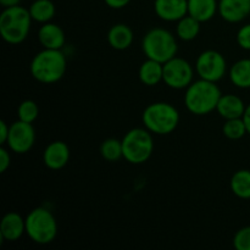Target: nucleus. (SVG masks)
<instances>
[{
	"label": "nucleus",
	"instance_id": "obj_2",
	"mask_svg": "<svg viewBox=\"0 0 250 250\" xmlns=\"http://www.w3.org/2000/svg\"><path fill=\"white\" fill-rule=\"evenodd\" d=\"M67 68V61L61 50L56 49H44L36 54L32 59L31 70L34 80L44 84H51L63 77Z\"/></svg>",
	"mask_w": 250,
	"mask_h": 250
},
{
	"label": "nucleus",
	"instance_id": "obj_27",
	"mask_svg": "<svg viewBox=\"0 0 250 250\" xmlns=\"http://www.w3.org/2000/svg\"><path fill=\"white\" fill-rule=\"evenodd\" d=\"M233 246L237 250H250V226L243 227L236 233Z\"/></svg>",
	"mask_w": 250,
	"mask_h": 250
},
{
	"label": "nucleus",
	"instance_id": "obj_14",
	"mask_svg": "<svg viewBox=\"0 0 250 250\" xmlns=\"http://www.w3.org/2000/svg\"><path fill=\"white\" fill-rule=\"evenodd\" d=\"M26 233V220L17 212L5 215L0 224V236L7 242L19 241Z\"/></svg>",
	"mask_w": 250,
	"mask_h": 250
},
{
	"label": "nucleus",
	"instance_id": "obj_21",
	"mask_svg": "<svg viewBox=\"0 0 250 250\" xmlns=\"http://www.w3.org/2000/svg\"><path fill=\"white\" fill-rule=\"evenodd\" d=\"M29 14L33 21L46 23L55 16V5L51 0H36L29 6Z\"/></svg>",
	"mask_w": 250,
	"mask_h": 250
},
{
	"label": "nucleus",
	"instance_id": "obj_20",
	"mask_svg": "<svg viewBox=\"0 0 250 250\" xmlns=\"http://www.w3.org/2000/svg\"><path fill=\"white\" fill-rule=\"evenodd\" d=\"M229 80L236 87L247 89L250 88V59L237 61L229 70Z\"/></svg>",
	"mask_w": 250,
	"mask_h": 250
},
{
	"label": "nucleus",
	"instance_id": "obj_25",
	"mask_svg": "<svg viewBox=\"0 0 250 250\" xmlns=\"http://www.w3.org/2000/svg\"><path fill=\"white\" fill-rule=\"evenodd\" d=\"M222 132H224L225 137H227L229 139H232V141H237V139L243 138V137L248 133V132H247L246 124H244L242 117L226 120V124L222 127Z\"/></svg>",
	"mask_w": 250,
	"mask_h": 250
},
{
	"label": "nucleus",
	"instance_id": "obj_4",
	"mask_svg": "<svg viewBox=\"0 0 250 250\" xmlns=\"http://www.w3.org/2000/svg\"><path fill=\"white\" fill-rule=\"evenodd\" d=\"M144 127L149 132L159 136L170 134L180 124V114L168 103H153L146 107L142 115Z\"/></svg>",
	"mask_w": 250,
	"mask_h": 250
},
{
	"label": "nucleus",
	"instance_id": "obj_1",
	"mask_svg": "<svg viewBox=\"0 0 250 250\" xmlns=\"http://www.w3.org/2000/svg\"><path fill=\"white\" fill-rule=\"evenodd\" d=\"M221 95V90L216 83L200 78L190 83L186 90V107L193 115L204 116L216 110Z\"/></svg>",
	"mask_w": 250,
	"mask_h": 250
},
{
	"label": "nucleus",
	"instance_id": "obj_8",
	"mask_svg": "<svg viewBox=\"0 0 250 250\" xmlns=\"http://www.w3.org/2000/svg\"><path fill=\"white\" fill-rule=\"evenodd\" d=\"M192 65L182 58H172L167 62L164 63V78L163 81L167 87L172 89H185L193 82Z\"/></svg>",
	"mask_w": 250,
	"mask_h": 250
},
{
	"label": "nucleus",
	"instance_id": "obj_31",
	"mask_svg": "<svg viewBox=\"0 0 250 250\" xmlns=\"http://www.w3.org/2000/svg\"><path fill=\"white\" fill-rule=\"evenodd\" d=\"M104 1L111 9H122V7L127 6L131 0H104Z\"/></svg>",
	"mask_w": 250,
	"mask_h": 250
},
{
	"label": "nucleus",
	"instance_id": "obj_29",
	"mask_svg": "<svg viewBox=\"0 0 250 250\" xmlns=\"http://www.w3.org/2000/svg\"><path fill=\"white\" fill-rule=\"evenodd\" d=\"M10 164H11V156H10V153L1 146L0 148V172L4 173L7 168L10 167Z\"/></svg>",
	"mask_w": 250,
	"mask_h": 250
},
{
	"label": "nucleus",
	"instance_id": "obj_11",
	"mask_svg": "<svg viewBox=\"0 0 250 250\" xmlns=\"http://www.w3.org/2000/svg\"><path fill=\"white\" fill-rule=\"evenodd\" d=\"M154 10L164 21H180L188 15V0H155Z\"/></svg>",
	"mask_w": 250,
	"mask_h": 250
},
{
	"label": "nucleus",
	"instance_id": "obj_10",
	"mask_svg": "<svg viewBox=\"0 0 250 250\" xmlns=\"http://www.w3.org/2000/svg\"><path fill=\"white\" fill-rule=\"evenodd\" d=\"M34 142H36V131L32 124L19 120L10 126L9 138L6 142L10 150L17 154H26L33 148Z\"/></svg>",
	"mask_w": 250,
	"mask_h": 250
},
{
	"label": "nucleus",
	"instance_id": "obj_18",
	"mask_svg": "<svg viewBox=\"0 0 250 250\" xmlns=\"http://www.w3.org/2000/svg\"><path fill=\"white\" fill-rule=\"evenodd\" d=\"M107 42L111 48L116 50H125L129 48L133 42V32L127 24H114L107 32Z\"/></svg>",
	"mask_w": 250,
	"mask_h": 250
},
{
	"label": "nucleus",
	"instance_id": "obj_26",
	"mask_svg": "<svg viewBox=\"0 0 250 250\" xmlns=\"http://www.w3.org/2000/svg\"><path fill=\"white\" fill-rule=\"evenodd\" d=\"M39 115V107L33 100H24L20 104L17 109V116L19 120L28 124H33Z\"/></svg>",
	"mask_w": 250,
	"mask_h": 250
},
{
	"label": "nucleus",
	"instance_id": "obj_7",
	"mask_svg": "<svg viewBox=\"0 0 250 250\" xmlns=\"http://www.w3.org/2000/svg\"><path fill=\"white\" fill-rule=\"evenodd\" d=\"M151 132L146 128H133L127 132L122 139L124 158L133 165L146 163L154 151Z\"/></svg>",
	"mask_w": 250,
	"mask_h": 250
},
{
	"label": "nucleus",
	"instance_id": "obj_12",
	"mask_svg": "<svg viewBox=\"0 0 250 250\" xmlns=\"http://www.w3.org/2000/svg\"><path fill=\"white\" fill-rule=\"evenodd\" d=\"M219 14L231 23L243 21L250 15V0H220Z\"/></svg>",
	"mask_w": 250,
	"mask_h": 250
},
{
	"label": "nucleus",
	"instance_id": "obj_13",
	"mask_svg": "<svg viewBox=\"0 0 250 250\" xmlns=\"http://www.w3.org/2000/svg\"><path fill=\"white\" fill-rule=\"evenodd\" d=\"M68 160H70V148L63 142H53L44 150V165L50 170H61L67 165Z\"/></svg>",
	"mask_w": 250,
	"mask_h": 250
},
{
	"label": "nucleus",
	"instance_id": "obj_22",
	"mask_svg": "<svg viewBox=\"0 0 250 250\" xmlns=\"http://www.w3.org/2000/svg\"><path fill=\"white\" fill-rule=\"evenodd\" d=\"M232 193L241 199H250V171L239 170L232 176L229 182Z\"/></svg>",
	"mask_w": 250,
	"mask_h": 250
},
{
	"label": "nucleus",
	"instance_id": "obj_3",
	"mask_svg": "<svg viewBox=\"0 0 250 250\" xmlns=\"http://www.w3.org/2000/svg\"><path fill=\"white\" fill-rule=\"evenodd\" d=\"M32 16L29 10L16 5L5 7L0 15V34L9 44H20L31 31Z\"/></svg>",
	"mask_w": 250,
	"mask_h": 250
},
{
	"label": "nucleus",
	"instance_id": "obj_23",
	"mask_svg": "<svg viewBox=\"0 0 250 250\" xmlns=\"http://www.w3.org/2000/svg\"><path fill=\"white\" fill-rule=\"evenodd\" d=\"M200 23L202 22H199L197 19L190 16V15H186L177 23L176 32H177L178 38L185 42L195 39L200 32Z\"/></svg>",
	"mask_w": 250,
	"mask_h": 250
},
{
	"label": "nucleus",
	"instance_id": "obj_15",
	"mask_svg": "<svg viewBox=\"0 0 250 250\" xmlns=\"http://www.w3.org/2000/svg\"><path fill=\"white\" fill-rule=\"evenodd\" d=\"M38 41L44 49L61 50L65 45V33L60 26L51 22H46L39 28Z\"/></svg>",
	"mask_w": 250,
	"mask_h": 250
},
{
	"label": "nucleus",
	"instance_id": "obj_5",
	"mask_svg": "<svg viewBox=\"0 0 250 250\" xmlns=\"http://www.w3.org/2000/svg\"><path fill=\"white\" fill-rule=\"evenodd\" d=\"M142 49L146 59L167 62L177 54L178 45L175 36L164 28H153L144 36L142 41Z\"/></svg>",
	"mask_w": 250,
	"mask_h": 250
},
{
	"label": "nucleus",
	"instance_id": "obj_30",
	"mask_svg": "<svg viewBox=\"0 0 250 250\" xmlns=\"http://www.w3.org/2000/svg\"><path fill=\"white\" fill-rule=\"evenodd\" d=\"M9 131L10 126H7L6 122L0 121V144L1 146L6 144L7 138H9Z\"/></svg>",
	"mask_w": 250,
	"mask_h": 250
},
{
	"label": "nucleus",
	"instance_id": "obj_16",
	"mask_svg": "<svg viewBox=\"0 0 250 250\" xmlns=\"http://www.w3.org/2000/svg\"><path fill=\"white\" fill-rule=\"evenodd\" d=\"M216 110L220 116L224 117V119H238V117L243 116L246 105H244L243 100L237 95L225 94L220 98Z\"/></svg>",
	"mask_w": 250,
	"mask_h": 250
},
{
	"label": "nucleus",
	"instance_id": "obj_9",
	"mask_svg": "<svg viewBox=\"0 0 250 250\" xmlns=\"http://www.w3.org/2000/svg\"><path fill=\"white\" fill-rule=\"evenodd\" d=\"M195 70L202 80L216 83L222 80L226 73L227 63L221 53L216 50H205L198 56Z\"/></svg>",
	"mask_w": 250,
	"mask_h": 250
},
{
	"label": "nucleus",
	"instance_id": "obj_33",
	"mask_svg": "<svg viewBox=\"0 0 250 250\" xmlns=\"http://www.w3.org/2000/svg\"><path fill=\"white\" fill-rule=\"evenodd\" d=\"M20 1H21V0H0V4L4 7H11L19 5Z\"/></svg>",
	"mask_w": 250,
	"mask_h": 250
},
{
	"label": "nucleus",
	"instance_id": "obj_6",
	"mask_svg": "<svg viewBox=\"0 0 250 250\" xmlns=\"http://www.w3.org/2000/svg\"><path fill=\"white\" fill-rule=\"evenodd\" d=\"M26 234L37 244H49L58 236V222L45 208H36L26 219Z\"/></svg>",
	"mask_w": 250,
	"mask_h": 250
},
{
	"label": "nucleus",
	"instance_id": "obj_19",
	"mask_svg": "<svg viewBox=\"0 0 250 250\" xmlns=\"http://www.w3.org/2000/svg\"><path fill=\"white\" fill-rule=\"evenodd\" d=\"M164 78V63L146 59L139 67V80L148 87L159 84Z\"/></svg>",
	"mask_w": 250,
	"mask_h": 250
},
{
	"label": "nucleus",
	"instance_id": "obj_17",
	"mask_svg": "<svg viewBox=\"0 0 250 250\" xmlns=\"http://www.w3.org/2000/svg\"><path fill=\"white\" fill-rule=\"evenodd\" d=\"M219 11L217 0H188V15L199 22H208Z\"/></svg>",
	"mask_w": 250,
	"mask_h": 250
},
{
	"label": "nucleus",
	"instance_id": "obj_32",
	"mask_svg": "<svg viewBox=\"0 0 250 250\" xmlns=\"http://www.w3.org/2000/svg\"><path fill=\"white\" fill-rule=\"evenodd\" d=\"M242 119H243L244 124H246L247 132L250 134V104L248 106H246V110H244V114L242 116Z\"/></svg>",
	"mask_w": 250,
	"mask_h": 250
},
{
	"label": "nucleus",
	"instance_id": "obj_24",
	"mask_svg": "<svg viewBox=\"0 0 250 250\" xmlns=\"http://www.w3.org/2000/svg\"><path fill=\"white\" fill-rule=\"evenodd\" d=\"M102 156L107 161H117L124 158V150H122V142L115 138H109L104 141L100 146Z\"/></svg>",
	"mask_w": 250,
	"mask_h": 250
},
{
	"label": "nucleus",
	"instance_id": "obj_28",
	"mask_svg": "<svg viewBox=\"0 0 250 250\" xmlns=\"http://www.w3.org/2000/svg\"><path fill=\"white\" fill-rule=\"evenodd\" d=\"M237 43L244 50H250V23L239 28L237 33Z\"/></svg>",
	"mask_w": 250,
	"mask_h": 250
}]
</instances>
